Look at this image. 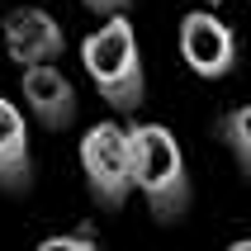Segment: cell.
I'll use <instances>...</instances> for the list:
<instances>
[{
	"mask_svg": "<svg viewBox=\"0 0 251 251\" xmlns=\"http://www.w3.org/2000/svg\"><path fill=\"white\" fill-rule=\"evenodd\" d=\"M213 5H218V0H213Z\"/></svg>",
	"mask_w": 251,
	"mask_h": 251,
	"instance_id": "7c38bea8",
	"label": "cell"
},
{
	"mask_svg": "<svg viewBox=\"0 0 251 251\" xmlns=\"http://www.w3.org/2000/svg\"><path fill=\"white\" fill-rule=\"evenodd\" d=\"M223 251H251V237H242V242H232V247H223Z\"/></svg>",
	"mask_w": 251,
	"mask_h": 251,
	"instance_id": "8fae6325",
	"label": "cell"
},
{
	"mask_svg": "<svg viewBox=\"0 0 251 251\" xmlns=\"http://www.w3.org/2000/svg\"><path fill=\"white\" fill-rule=\"evenodd\" d=\"M85 10H95L100 19H114V14H128V5H133V0H81Z\"/></svg>",
	"mask_w": 251,
	"mask_h": 251,
	"instance_id": "30bf717a",
	"label": "cell"
},
{
	"mask_svg": "<svg viewBox=\"0 0 251 251\" xmlns=\"http://www.w3.org/2000/svg\"><path fill=\"white\" fill-rule=\"evenodd\" d=\"M5 52L19 67H52L57 57L67 52V33L48 10L38 5H19L5 14Z\"/></svg>",
	"mask_w": 251,
	"mask_h": 251,
	"instance_id": "5b68a950",
	"label": "cell"
},
{
	"mask_svg": "<svg viewBox=\"0 0 251 251\" xmlns=\"http://www.w3.org/2000/svg\"><path fill=\"white\" fill-rule=\"evenodd\" d=\"M81 62L90 85L100 90V100L119 114H133L147 95V76H142V52H138V33L128 24V14H114L95 33H85L81 43Z\"/></svg>",
	"mask_w": 251,
	"mask_h": 251,
	"instance_id": "7a4b0ae2",
	"label": "cell"
},
{
	"mask_svg": "<svg viewBox=\"0 0 251 251\" xmlns=\"http://www.w3.org/2000/svg\"><path fill=\"white\" fill-rule=\"evenodd\" d=\"M180 57L195 76L218 81L237 67V38L213 10H190L180 19Z\"/></svg>",
	"mask_w": 251,
	"mask_h": 251,
	"instance_id": "277c9868",
	"label": "cell"
},
{
	"mask_svg": "<svg viewBox=\"0 0 251 251\" xmlns=\"http://www.w3.org/2000/svg\"><path fill=\"white\" fill-rule=\"evenodd\" d=\"M19 95H24L28 114H33L43 128H52V133L71 128V119H76V85L57 67H24Z\"/></svg>",
	"mask_w": 251,
	"mask_h": 251,
	"instance_id": "8992f818",
	"label": "cell"
},
{
	"mask_svg": "<svg viewBox=\"0 0 251 251\" xmlns=\"http://www.w3.org/2000/svg\"><path fill=\"white\" fill-rule=\"evenodd\" d=\"M81 171L90 195L104 204V209H124L128 195H133V156H128V128L104 119V124H90L81 138Z\"/></svg>",
	"mask_w": 251,
	"mask_h": 251,
	"instance_id": "3957f363",
	"label": "cell"
},
{
	"mask_svg": "<svg viewBox=\"0 0 251 251\" xmlns=\"http://www.w3.org/2000/svg\"><path fill=\"white\" fill-rule=\"evenodd\" d=\"M128 156H133V190L147 199V209L161 223H176L190 209V176H185L176 133L166 124H133L128 128Z\"/></svg>",
	"mask_w": 251,
	"mask_h": 251,
	"instance_id": "6da1fadb",
	"label": "cell"
},
{
	"mask_svg": "<svg viewBox=\"0 0 251 251\" xmlns=\"http://www.w3.org/2000/svg\"><path fill=\"white\" fill-rule=\"evenodd\" d=\"M33 185V152H28V124L19 104L0 95V190L24 195Z\"/></svg>",
	"mask_w": 251,
	"mask_h": 251,
	"instance_id": "52a82bcc",
	"label": "cell"
},
{
	"mask_svg": "<svg viewBox=\"0 0 251 251\" xmlns=\"http://www.w3.org/2000/svg\"><path fill=\"white\" fill-rule=\"evenodd\" d=\"M38 251H100L90 237H81V232H62V237H48Z\"/></svg>",
	"mask_w": 251,
	"mask_h": 251,
	"instance_id": "9c48e42d",
	"label": "cell"
},
{
	"mask_svg": "<svg viewBox=\"0 0 251 251\" xmlns=\"http://www.w3.org/2000/svg\"><path fill=\"white\" fill-rule=\"evenodd\" d=\"M218 133H223L227 152L237 156V166L251 176V104H237V109L223 114V124H218Z\"/></svg>",
	"mask_w": 251,
	"mask_h": 251,
	"instance_id": "ba28073f",
	"label": "cell"
}]
</instances>
